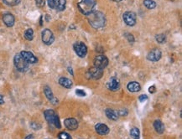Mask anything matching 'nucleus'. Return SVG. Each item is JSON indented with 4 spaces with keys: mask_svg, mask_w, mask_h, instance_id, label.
<instances>
[{
    "mask_svg": "<svg viewBox=\"0 0 182 139\" xmlns=\"http://www.w3.org/2000/svg\"><path fill=\"white\" fill-rule=\"evenodd\" d=\"M94 66L100 68V69L104 70L107 65H108V59L107 56H105L104 55H99L97 56H96L94 59Z\"/></svg>",
    "mask_w": 182,
    "mask_h": 139,
    "instance_id": "8",
    "label": "nucleus"
},
{
    "mask_svg": "<svg viewBox=\"0 0 182 139\" xmlns=\"http://www.w3.org/2000/svg\"><path fill=\"white\" fill-rule=\"evenodd\" d=\"M25 139H35V137H34L32 134H30V135H28V136H27Z\"/></svg>",
    "mask_w": 182,
    "mask_h": 139,
    "instance_id": "38",
    "label": "nucleus"
},
{
    "mask_svg": "<svg viewBox=\"0 0 182 139\" xmlns=\"http://www.w3.org/2000/svg\"><path fill=\"white\" fill-rule=\"evenodd\" d=\"M59 84L61 85V87H65V88H67V89H70L72 87V81L70 80V79L66 78V77H61L59 79Z\"/></svg>",
    "mask_w": 182,
    "mask_h": 139,
    "instance_id": "20",
    "label": "nucleus"
},
{
    "mask_svg": "<svg viewBox=\"0 0 182 139\" xmlns=\"http://www.w3.org/2000/svg\"><path fill=\"white\" fill-rule=\"evenodd\" d=\"M144 4L148 9H153L156 7V3L154 0H144Z\"/></svg>",
    "mask_w": 182,
    "mask_h": 139,
    "instance_id": "23",
    "label": "nucleus"
},
{
    "mask_svg": "<svg viewBox=\"0 0 182 139\" xmlns=\"http://www.w3.org/2000/svg\"><path fill=\"white\" fill-rule=\"evenodd\" d=\"M148 91L151 93V94H153V93H155L156 91V87L155 86H152V87H150L148 88Z\"/></svg>",
    "mask_w": 182,
    "mask_h": 139,
    "instance_id": "35",
    "label": "nucleus"
},
{
    "mask_svg": "<svg viewBox=\"0 0 182 139\" xmlns=\"http://www.w3.org/2000/svg\"><path fill=\"white\" fill-rule=\"evenodd\" d=\"M154 127L159 134H162L165 132V125L160 120H155L154 122Z\"/></svg>",
    "mask_w": 182,
    "mask_h": 139,
    "instance_id": "19",
    "label": "nucleus"
},
{
    "mask_svg": "<svg viewBox=\"0 0 182 139\" xmlns=\"http://www.w3.org/2000/svg\"><path fill=\"white\" fill-rule=\"evenodd\" d=\"M49 19H50V15H48V14H47V15H46V20H47V21H49Z\"/></svg>",
    "mask_w": 182,
    "mask_h": 139,
    "instance_id": "39",
    "label": "nucleus"
},
{
    "mask_svg": "<svg viewBox=\"0 0 182 139\" xmlns=\"http://www.w3.org/2000/svg\"><path fill=\"white\" fill-rule=\"evenodd\" d=\"M127 88L130 92H138L141 90V86L137 81H131L127 85Z\"/></svg>",
    "mask_w": 182,
    "mask_h": 139,
    "instance_id": "18",
    "label": "nucleus"
},
{
    "mask_svg": "<svg viewBox=\"0 0 182 139\" xmlns=\"http://www.w3.org/2000/svg\"><path fill=\"white\" fill-rule=\"evenodd\" d=\"M161 56H162V53L159 49H153L148 54L147 59L149 61L156 62V61H159L161 59Z\"/></svg>",
    "mask_w": 182,
    "mask_h": 139,
    "instance_id": "12",
    "label": "nucleus"
},
{
    "mask_svg": "<svg viewBox=\"0 0 182 139\" xmlns=\"http://www.w3.org/2000/svg\"><path fill=\"white\" fill-rule=\"evenodd\" d=\"M155 40L158 43L163 44L165 43V40H166V36L164 34H159V35H156Z\"/></svg>",
    "mask_w": 182,
    "mask_h": 139,
    "instance_id": "27",
    "label": "nucleus"
},
{
    "mask_svg": "<svg viewBox=\"0 0 182 139\" xmlns=\"http://www.w3.org/2000/svg\"><path fill=\"white\" fill-rule=\"evenodd\" d=\"M89 24L94 29H100L106 25V17L103 13L100 11H93L90 14L87 15Z\"/></svg>",
    "mask_w": 182,
    "mask_h": 139,
    "instance_id": "1",
    "label": "nucleus"
},
{
    "mask_svg": "<svg viewBox=\"0 0 182 139\" xmlns=\"http://www.w3.org/2000/svg\"><path fill=\"white\" fill-rule=\"evenodd\" d=\"M66 127L70 131H75L78 128V122L75 118H67L64 121Z\"/></svg>",
    "mask_w": 182,
    "mask_h": 139,
    "instance_id": "13",
    "label": "nucleus"
},
{
    "mask_svg": "<svg viewBox=\"0 0 182 139\" xmlns=\"http://www.w3.org/2000/svg\"><path fill=\"white\" fill-rule=\"evenodd\" d=\"M24 36H25V40H29V41L32 40L33 38H34V31H33V29H26L25 34H24Z\"/></svg>",
    "mask_w": 182,
    "mask_h": 139,
    "instance_id": "21",
    "label": "nucleus"
},
{
    "mask_svg": "<svg viewBox=\"0 0 182 139\" xmlns=\"http://www.w3.org/2000/svg\"><path fill=\"white\" fill-rule=\"evenodd\" d=\"M96 6V0H81L77 3L80 12L84 15H88L92 13Z\"/></svg>",
    "mask_w": 182,
    "mask_h": 139,
    "instance_id": "2",
    "label": "nucleus"
},
{
    "mask_svg": "<svg viewBox=\"0 0 182 139\" xmlns=\"http://www.w3.org/2000/svg\"><path fill=\"white\" fill-rule=\"evenodd\" d=\"M3 22L4 23V25L7 27H12L14 26V23H15V18L14 16L10 14V13H7L4 14L3 15Z\"/></svg>",
    "mask_w": 182,
    "mask_h": 139,
    "instance_id": "14",
    "label": "nucleus"
},
{
    "mask_svg": "<svg viewBox=\"0 0 182 139\" xmlns=\"http://www.w3.org/2000/svg\"><path fill=\"white\" fill-rule=\"evenodd\" d=\"M139 100L140 102H144L148 100V96L146 95H140L139 96Z\"/></svg>",
    "mask_w": 182,
    "mask_h": 139,
    "instance_id": "34",
    "label": "nucleus"
},
{
    "mask_svg": "<svg viewBox=\"0 0 182 139\" xmlns=\"http://www.w3.org/2000/svg\"><path fill=\"white\" fill-rule=\"evenodd\" d=\"M130 136L133 138V139H139L140 132H139V128H137V127H133V128L130 130Z\"/></svg>",
    "mask_w": 182,
    "mask_h": 139,
    "instance_id": "22",
    "label": "nucleus"
},
{
    "mask_svg": "<svg viewBox=\"0 0 182 139\" xmlns=\"http://www.w3.org/2000/svg\"><path fill=\"white\" fill-rule=\"evenodd\" d=\"M19 54L24 58V60L29 64H35L38 62V59L35 57L33 53L29 51H21Z\"/></svg>",
    "mask_w": 182,
    "mask_h": 139,
    "instance_id": "11",
    "label": "nucleus"
},
{
    "mask_svg": "<svg viewBox=\"0 0 182 139\" xmlns=\"http://www.w3.org/2000/svg\"><path fill=\"white\" fill-rule=\"evenodd\" d=\"M58 139H72L69 133L66 132H61L58 135Z\"/></svg>",
    "mask_w": 182,
    "mask_h": 139,
    "instance_id": "28",
    "label": "nucleus"
},
{
    "mask_svg": "<svg viewBox=\"0 0 182 139\" xmlns=\"http://www.w3.org/2000/svg\"><path fill=\"white\" fill-rule=\"evenodd\" d=\"M3 2L8 6H16L21 2V0H3Z\"/></svg>",
    "mask_w": 182,
    "mask_h": 139,
    "instance_id": "24",
    "label": "nucleus"
},
{
    "mask_svg": "<svg viewBox=\"0 0 182 139\" xmlns=\"http://www.w3.org/2000/svg\"><path fill=\"white\" fill-rule=\"evenodd\" d=\"M66 0H60L59 1V4L57 6V9L56 10L57 11H64L65 9H66Z\"/></svg>",
    "mask_w": 182,
    "mask_h": 139,
    "instance_id": "26",
    "label": "nucleus"
},
{
    "mask_svg": "<svg viewBox=\"0 0 182 139\" xmlns=\"http://www.w3.org/2000/svg\"><path fill=\"white\" fill-rule=\"evenodd\" d=\"M35 3H36L37 7L42 8L44 6V0H35Z\"/></svg>",
    "mask_w": 182,
    "mask_h": 139,
    "instance_id": "33",
    "label": "nucleus"
},
{
    "mask_svg": "<svg viewBox=\"0 0 182 139\" xmlns=\"http://www.w3.org/2000/svg\"><path fill=\"white\" fill-rule=\"evenodd\" d=\"M14 64L15 68L20 72H25L29 69V65L24 60V58L20 55V54L15 55L14 58Z\"/></svg>",
    "mask_w": 182,
    "mask_h": 139,
    "instance_id": "4",
    "label": "nucleus"
},
{
    "mask_svg": "<svg viewBox=\"0 0 182 139\" xmlns=\"http://www.w3.org/2000/svg\"><path fill=\"white\" fill-rule=\"evenodd\" d=\"M30 127H31L32 129H34V130L35 131L40 130V129L41 128V126H40V124L36 123V122H31V123H30Z\"/></svg>",
    "mask_w": 182,
    "mask_h": 139,
    "instance_id": "29",
    "label": "nucleus"
},
{
    "mask_svg": "<svg viewBox=\"0 0 182 139\" xmlns=\"http://www.w3.org/2000/svg\"><path fill=\"white\" fill-rule=\"evenodd\" d=\"M118 116L119 117H126L129 114V112L126 109H122V110H118Z\"/></svg>",
    "mask_w": 182,
    "mask_h": 139,
    "instance_id": "32",
    "label": "nucleus"
},
{
    "mask_svg": "<svg viewBox=\"0 0 182 139\" xmlns=\"http://www.w3.org/2000/svg\"><path fill=\"white\" fill-rule=\"evenodd\" d=\"M44 116L45 120L47 121V122L51 125L55 126L56 128L60 129L61 127V122H60V118L58 117V115L52 109H48L45 110L44 112Z\"/></svg>",
    "mask_w": 182,
    "mask_h": 139,
    "instance_id": "3",
    "label": "nucleus"
},
{
    "mask_svg": "<svg viewBox=\"0 0 182 139\" xmlns=\"http://www.w3.org/2000/svg\"><path fill=\"white\" fill-rule=\"evenodd\" d=\"M67 70H68V71H69L70 74V75H71V76H74V73H73V70H72V68H71V67H68V68H67Z\"/></svg>",
    "mask_w": 182,
    "mask_h": 139,
    "instance_id": "37",
    "label": "nucleus"
},
{
    "mask_svg": "<svg viewBox=\"0 0 182 139\" xmlns=\"http://www.w3.org/2000/svg\"><path fill=\"white\" fill-rule=\"evenodd\" d=\"M125 37L127 38V40H129V43H133L134 42V37H133V35H131L129 33H126L125 34Z\"/></svg>",
    "mask_w": 182,
    "mask_h": 139,
    "instance_id": "31",
    "label": "nucleus"
},
{
    "mask_svg": "<svg viewBox=\"0 0 182 139\" xmlns=\"http://www.w3.org/2000/svg\"><path fill=\"white\" fill-rule=\"evenodd\" d=\"M4 103V99H3V96L2 95H0V105H3Z\"/></svg>",
    "mask_w": 182,
    "mask_h": 139,
    "instance_id": "36",
    "label": "nucleus"
},
{
    "mask_svg": "<svg viewBox=\"0 0 182 139\" xmlns=\"http://www.w3.org/2000/svg\"><path fill=\"white\" fill-rule=\"evenodd\" d=\"M74 50L76 54L79 57L84 58L87 54V45L83 42H77L74 44L73 45Z\"/></svg>",
    "mask_w": 182,
    "mask_h": 139,
    "instance_id": "7",
    "label": "nucleus"
},
{
    "mask_svg": "<svg viewBox=\"0 0 182 139\" xmlns=\"http://www.w3.org/2000/svg\"><path fill=\"white\" fill-rule=\"evenodd\" d=\"M122 18L124 23L129 26H134L137 22L136 14L133 11H127L123 14Z\"/></svg>",
    "mask_w": 182,
    "mask_h": 139,
    "instance_id": "6",
    "label": "nucleus"
},
{
    "mask_svg": "<svg viewBox=\"0 0 182 139\" xmlns=\"http://www.w3.org/2000/svg\"><path fill=\"white\" fill-rule=\"evenodd\" d=\"M87 79H92V80H99L103 77V70L97 68V67H91L88 70L86 73Z\"/></svg>",
    "mask_w": 182,
    "mask_h": 139,
    "instance_id": "5",
    "label": "nucleus"
},
{
    "mask_svg": "<svg viewBox=\"0 0 182 139\" xmlns=\"http://www.w3.org/2000/svg\"><path fill=\"white\" fill-rule=\"evenodd\" d=\"M105 114H106V116L107 117L108 119L113 120V121H117V120L118 119V117H119L118 113V111H115V110L110 109V108L106 109Z\"/></svg>",
    "mask_w": 182,
    "mask_h": 139,
    "instance_id": "17",
    "label": "nucleus"
},
{
    "mask_svg": "<svg viewBox=\"0 0 182 139\" xmlns=\"http://www.w3.org/2000/svg\"><path fill=\"white\" fill-rule=\"evenodd\" d=\"M44 95L46 96V98L48 99V101H50L52 104L53 105L58 104L59 101H58V99H57L55 96H54V94H53V92H52L51 87H49L48 86H45V87H44Z\"/></svg>",
    "mask_w": 182,
    "mask_h": 139,
    "instance_id": "10",
    "label": "nucleus"
},
{
    "mask_svg": "<svg viewBox=\"0 0 182 139\" xmlns=\"http://www.w3.org/2000/svg\"><path fill=\"white\" fill-rule=\"evenodd\" d=\"M120 87V83H119V80L116 77H113L110 80L109 82H107V87L108 90L113 91H116L119 89Z\"/></svg>",
    "mask_w": 182,
    "mask_h": 139,
    "instance_id": "16",
    "label": "nucleus"
},
{
    "mask_svg": "<svg viewBox=\"0 0 182 139\" xmlns=\"http://www.w3.org/2000/svg\"><path fill=\"white\" fill-rule=\"evenodd\" d=\"M41 38H42V41L44 44L46 45H51L53 44L55 40V36L53 35L52 31L49 29H44L41 33Z\"/></svg>",
    "mask_w": 182,
    "mask_h": 139,
    "instance_id": "9",
    "label": "nucleus"
},
{
    "mask_svg": "<svg viewBox=\"0 0 182 139\" xmlns=\"http://www.w3.org/2000/svg\"><path fill=\"white\" fill-rule=\"evenodd\" d=\"M95 130L96 133H98L99 135H103V136L108 134L110 132L109 127L103 123H97L95 126Z\"/></svg>",
    "mask_w": 182,
    "mask_h": 139,
    "instance_id": "15",
    "label": "nucleus"
},
{
    "mask_svg": "<svg viewBox=\"0 0 182 139\" xmlns=\"http://www.w3.org/2000/svg\"><path fill=\"white\" fill-rule=\"evenodd\" d=\"M76 94H77L78 96H81V97H84V96H87V93H86L83 90H81V89H77V90H76Z\"/></svg>",
    "mask_w": 182,
    "mask_h": 139,
    "instance_id": "30",
    "label": "nucleus"
},
{
    "mask_svg": "<svg viewBox=\"0 0 182 139\" xmlns=\"http://www.w3.org/2000/svg\"><path fill=\"white\" fill-rule=\"evenodd\" d=\"M112 1H114V2H120L122 0H112Z\"/></svg>",
    "mask_w": 182,
    "mask_h": 139,
    "instance_id": "40",
    "label": "nucleus"
},
{
    "mask_svg": "<svg viewBox=\"0 0 182 139\" xmlns=\"http://www.w3.org/2000/svg\"><path fill=\"white\" fill-rule=\"evenodd\" d=\"M59 1L60 0H47V3L51 9H56L58 4H59Z\"/></svg>",
    "mask_w": 182,
    "mask_h": 139,
    "instance_id": "25",
    "label": "nucleus"
}]
</instances>
